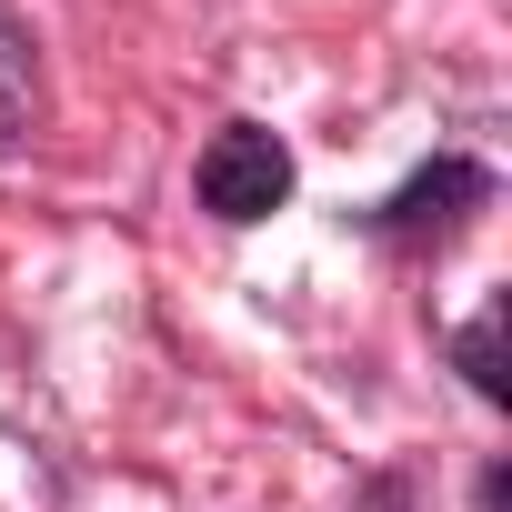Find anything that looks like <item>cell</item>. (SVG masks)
<instances>
[{
	"label": "cell",
	"mask_w": 512,
	"mask_h": 512,
	"mask_svg": "<svg viewBox=\"0 0 512 512\" xmlns=\"http://www.w3.org/2000/svg\"><path fill=\"white\" fill-rule=\"evenodd\" d=\"M362 512H412V482H402V472H382V482L362 492Z\"/></svg>",
	"instance_id": "5b68a950"
},
{
	"label": "cell",
	"mask_w": 512,
	"mask_h": 512,
	"mask_svg": "<svg viewBox=\"0 0 512 512\" xmlns=\"http://www.w3.org/2000/svg\"><path fill=\"white\" fill-rule=\"evenodd\" d=\"M492 191H502V181H492L472 151H442V161H422L392 201H372L362 221H372L382 241H452L472 211H492Z\"/></svg>",
	"instance_id": "7a4b0ae2"
},
{
	"label": "cell",
	"mask_w": 512,
	"mask_h": 512,
	"mask_svg": "<svg viewBox=\"0 0 512 512\" xmlns=\"http://www.w3.org/2000/svg\"><path fill=\"white\" fill-rule=\"evenodd\" d=\"M502 312H512V302H482V312L462 322V342H452V362L472 372L482 402H512V382H502Z\"/></svg>",
	"instance_id": "277c9868"
},
{
	"label": "cell",
	"mask_w": 512,
	"mask_h": 512,
	"mask_svg": "<svg viewBox=\"0 0 512 512\" xmlns=\"http://www.w3.org/2000/svg\"><path fill=\"white\" fill-rule=\"evenodd\" d=\"M41 141V51H31V31L0 11V161L11 151H31Z\"/></svg>",
	"instance_id": "3957f363"
},
{
	"label": "cell",
	"mask_w": 512,
	"mask_h": 512,
	"mask_svg": "<svg viewBox=\"0 0 512 512\" xmlns=\"http://www.w3.org/2000/svg\"><path fill=\"white\" fill-rule=\"evenodd\" d=\"M191 181H201V211L241 231V221H272V211L292 201V151H282V131H262V121H221Z\"/></svg>",
	"instance_id": "6da1fadb"
}]
</instances>
